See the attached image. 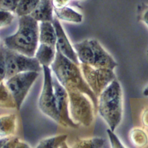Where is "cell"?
<instances>
[{"label":"cell","instance_id":"obj_1","mask_svg":"<svg viewBox=\"0 0 148 148\" xmlns=\"http://www.w3.org/2000/svg\"><path fill=\"white\" fill-rule=\"evenodd\" d=\"M39 26L31 16L20 17L17 31L4 39L6 47L29 57H35L38 47Z\"/></svg>","mask_w":148,"mask_h":148},{"label":"cell","instance_id":"obj_2","mask_svg":"<svg viewBox=\"0 0 148 148\" xmlns=\"http://www.w3.org/2000/svg\"><path fill=\"white\" fill-rule=\"evenodd\" d=\"M51 65L57 80L64 88L73 87L85 94L91 99L95 112L98 110V98L82 76L78 65L57 51L55 59Z\"/></svg>","mask_w":148,"mask_h":148},{"label":"cell","instance_id":"obj_3","mask_svg":"<svg viewBox=\"0 0 148 148\" xmlns=\"http://www.w3.org/2000/svg\"><path fill=\"white\" fill-rule=\"evenodd\" d=\"M98 97L99 113L114 132L121 121L123 114V95L119 82L114 79Z\"/></svg>","mask_w":148,"mask_h":148},{"label":"cell","instance_id":"obj_4","mask_svg":"<svg viewBox=\"0 0 148 148\" xmlns=\"http://www.w3.org/2000/svg\"><path fill=\"white\" fill-rule=\"evenodd\" d=\"M69 99V111L71 119L79 125L90 126L94 120V106L85 94L73 87L65 88ZM88 97V96H87Z\"/></svg>","mask_w":148,"mask_h":148},{"label":"cell","instance_id":"obj_5","mask_svg":"<svg viewBox=\"0 0 148 148\" xmlns=\"http://www.w3.org/2000/svg\"><path fill=\"white\" fill-rule=\"evenodd\" d=\"M4 56L6 66V80L19 73L39 72L41 70L40 64L35 57H27L6 47L4 48Z\"/></svg>","mask_w":148,"mask_h":148},{"label":"cell","instance_id":"obj_6","mask_svg":"<svg viewBox=\"0 0 148 148\" xmlns=\"http://www.w3.org/2000/svg\"><path fill=\"white\" fill-rule=\"evenodd\" d=\"M42 68L44 80L39 99V107L45 114L60 124V119L56 103L51 70L49 66H43Z\"/></svg>","mask_w":148,"mask_h":148},{"label":"cell","instance_id":"obj_7","mask_svg":"<svg viewBox=\"0 0 148 148\" xmlns=\"http://www.w3.org/2000/svg\"><path fill=\"white\" fill-rule=\"evenodd\" d=\"M39 73L36 72H25L16 74L5 83L12 95L19 110L32 85L36 79Z\"/></svg>","mask_w":148,"mask_h":148},{"label":"cell","instance_id":"obj_8","mask_svg":"<svg viewBox=\"0 0 148 148\" xmlns=\"http://www.w3.org/2000/svg\"><path fill=\"white\" fill-rule=\"evenodd\" d=\"M82 67L87 83L97 98L105 88L116 79L113 70L94 68L83 64H82Z\"/></svg>","mask_w":148,"mask_h":148},{"label":"cell","instance_id":"obj_9","mask_svg":"<svg viewBox=\"0 0 148 148\" xmlns=\"http://www.w3.org/2000/svg\"><path fill=\"white\" fill-rule=\"evenodd\" d=\"M53 85L60 124L66 127L77 128L79 125L73 122L70 117L68 95L66 89L54 77H53Z\"/></svg>","mask_w":148,"mask_h":148},{"label":"cell","instance_id":"obj_10","mask_svg":"<svg viewBox=\"0 0 148 148\" xmlns=\"http://www.w3.org/2000/svg\"><path fill=\"white\" fill-rule=\"evenodd\" d=\"M52 23L54 27L56 33L57 40L56 47L57 51L75 64L79 65V61L76 53L70 43L59 20L56 16L54 17Z\"/></svg>","mask_w":148,"mask_h":148},{"label":"cell","instance_id":"obj_11","mask_svg":"<svg viewBox=\"0 0 148 148\" xmlns=\"http://www.w3.org/2000/svg\"><path fill=\"white\" fill-rule=\"evenodd\" d=\"M53 0H40L34 12L30 14L34 18L40 22H51L54 17Z\"/></svg>","mask_w":148,"mask_h":148},{"label":"cell","instance_id":"obj_12","mask_svg":"<svg viewBox=\"0 0 148 148\" xmlns=\"http://www.w3.org/2000/svg\"><path fill=\"white\" fill-rule=\"evenodd\" d=\"M56 30L53 23L51 22H40L39 34L40 44L56 47Z\"/></svg>","mask_w":148,"mask_h":148},{"label":"cell","instance_id":"obj_13","mask_svg":"<svg viewBox=\"0 0 148 148\" xmlns=\"http://www.w3.org/2000/svg\"><path fill=\"white\" fill-rule=\"evenodd\" d=\"M56 49L54 47L40 44L36 50L35 57L42 66H49L55 59Z\"/></svg>","mask_w":148,"mask_h":148},{"label":"cell","instance_id":"obj_14","mask_svg":"<svg viewBox=\"0 0 148 148\" xmlns=\"http://www.w3.org/2000/svg\"><path fill=\"white\" fill-rule=\"evenodd\" d=\"M17 127V116L15 114H8L0 116V136L10 137Z\"/></svg>","mask_w":148,"mask_h":148},{"label":"cell","instance_id":"obj_15","mask_svg":"<svg viewBox=\"0 0 148 148\" xmlns=\"http://www.w3.org/2000/svg\"><path fill=\"white\" fill-rule=\"evenodd\" d=\"M54 12L58 20L73 23L82 22V14L66 6L59 8H54Z\"/></svg>","mask_w":148,"mask_h":148},{"label":"cell","instance_id":"obj_16","mask_svg":"<svg viewBox=\"0 0 148 148\" xmlns=\"http://www.w3.org/2000/svg\"><path fill=\"white\" fill-rule=\"evenodd\" d=\"M0 108L17 109L16 102L3 82L0 83Z\"/></svg>","mask_w":148,"mask_h":148},{"label":"cell","instance_id":"obj_17","mask_svg":"<svg viewBox=\"0 0 148 148\" xmlns=\"http://www.w3.org/2000/svg\"><path fill=\"white\" fill-rule=\"evenodd\" d=\"M104 143L105 140L99 137L79 139L73 143L72 148H102Z\"/></svg>","mask_w":148,"mask_h":148},{"label":"cell","instance_id":"obj_18","mask_svg":"<svg viewBox=\"0 0 148 148\" xmlns=\"http://www.w3.org/2000/svg\"><path fill=\"white\" fill-rule=\"evenodd\" d=\"M40 0H20L15 12L19 16L30 15L36 8Z\"/></svg>","mask_w":148,"mask_h":148},{"label":"cell","instance_id":"obj_19","mask_svg":"<svg viewBox=\"0 0 148 148\" xmlns=\"http://www.w3.org/2000/svg\"><path fill=\"white\" fill-rule=\"evenodd\" d=\"M67 137V135L61 134L44 139L35 148H60L61 145L66 141Z\"/></svg>","mask_w":148,"mask_h":148},{"label":"cell","instance_id":"obj_20","mask_svg":"<svg viewBox=\"0 0 148 148\" xmlns=\"http://www.w3.org/2000/svg\"><path fill=\"white\" fill-rule=\"evenodd\" d=\"M137 20L145 23L148 27V5L142 2L138 5Z\"/></svg>","mask_w":148,"mask_h":148},{"label":"cell","instance_id":"obj_21","mask_svg":"<svg viewBox=\"0 0 148 148\" xmlns=\"http://www.w3.org/2000/svg\"><path fill=\"white\" fill-rule=\"evenodd\" d=\"M20 0H0V10L15 12Z\"/></svg>","mask_w":148,"mask_h":148},{"label":"cell","instance_id":"obj_22","mask_svg":"<svg viewBox=\"0 0 148 148\" xmlns=\"http://www.w3.org/2000/svg\"><path fill=\"white\" fill-rule=\"evenodd\" d=\"M14 18V16L10 12L0 10V27L10 24Z\"/></svg>","mask_w":148,"mask_h":148},{"label":"cell","instance_id":"obj_23","mask_svg":"<svg viewBox=\"0 0 148 148\" xmlns=\"http://www.w3.org/2000/svg\"><path fill=\"white\" fill-rule=\"evenodd\" d=\"M6 77V66L4 56V48L0 46V83Z\"/></svg>","mask_w":148,"mask_h":148},{"label":"cell","instance_id":"obj_24","mask_svg":"<svg viewBox=\"0 0 148 148\" xmlns=\"http://www.w3.org/2000/svg\"><path fill=\"white\" fill-rule=\"evenodd\" d=\"M107 133L108 134L112 148H125L122 145L117 136L110 129L107 130Z\"/></svg>","mask_w":148,"mask_h":148},{"label":"cell","instance_id":"obj_25","mask_svg":"<svg viewBox=\"0 0 148 148\" xmlns=\"http://www.w3.org/2000/svg\"><path fill=\"white\" fill-rule=\"evenodd\" d=\"M18 140L19 139L17 137L11 136L8 141L5 143L2 148H15L16 145Z\"/></svg>","mask_w":148,"mask_h":148},{"label":"cell","instance_id":"obj_26","mask_svg":"<svg viewBox=\"0 0 148 148\" xmlns=\"http://www.w3.org/2000/svg\"><path fill=\"white\" fill-rule=\"evenodd\" d=\"M69 2V0H53V3L54 8H59L66 6Z\"/></svg>","mask_w":148,"mask_h":148},{"label":"cell","instance_id":"obj_27","mask_svg":"<svg viewBox=\"0 0 148 148\" xmlns=\"http://www.w3.org/2000/svg\"><path fill=\"white\" fill-rule=\"evenodd\" d=\"M15 148H31V147L29 146V145L27 144V143L23 141H20L19 140L18 142L17 143Z\"/></svg>","mask_w":148,"mask_h":148},{"label":"cell","instance_id":"obj_28","mask_svg":"<svg viewBox=\"0 0 148 148\" xmlns=\"http://www.w3.org/2000/svg\"><path fill=\"white\" fill-rule=\"evenodd\" d=\"M143 122L146 126L148 127V110H146L143 115Z\"/></svg>","mask_w":148,"mask_h":148},{"label":"cell","instance_id":"obj_29","mask_svg":"<svg viewBox=\"0 0 148 148\" xmlns=\"http://www.w3.org/2000/svg\"><path fill=\"white\" fill-rule=\"evenodd\" d=\"M10 137L2 138L0 139V148H2L3 147V146L5 145V143L8 141V140L10 139Z\"/></svg>","mask_w":148,"mask_h":148},{"label":"cell","instance_id":"obj_30","mask_svg":"<svg viewBox=\"0 0 148 148\" xmlns=\"http://www.w3.org/2000/svg\"><path fill=\"white\" fill-rule=\"evenodd\" d=\"M60 148H70V147L68 146V145H67V143H66V141H65V142H64L61 145V146L60 147Z\"/></svg>","mask_w":148,"mask_h":148},{"label":"cell","instance_id":"obj_31","mask_svg":"<svg viewBox=\"0 0 148 148\" xmlns=\"http://www.w3.org/2000/svg\"><path fill=\"white\" fill-rule=\"evenodd\" d=\"M143 94L145 96H147L148 97V86H147L145 90H143Z\"/></svg>","mask_w":148,"mask_h":148},{"label":"cell","instance_id":"obj_32","mask_svg":"<svg viewBox=\"0 0 148 148\" xmlns=\"http://www.w3.org/2000/svg\"><path fill=\"white\" fill-rule=\"evenodd\" d=\"M147 58H148V50H147Z\"/></svg>","mask_w":148,"mask_h":148}]
</instances>
